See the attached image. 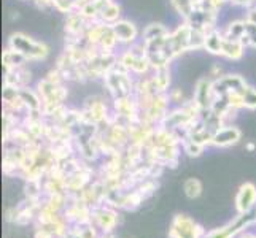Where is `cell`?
<instances>
[{"label": "cell", "instance_id": "7a4b0ae2", "mask_svg": "<svg viewBox=\"0 0 256 238\" xmlns=\"http://www.w3.org/2000/svg\"><path fill=\"white\" fill-rule=\"evenodd\" d=\"M207 232L204 231V227L199 226L190 216L176 215L170 223L167 238H204Z\"/></svg>", "mask_w": 256, "mask_h": 238}, {"label": "cell", "instance_id": "ba28073f", "mask_svg": "<svg viewBox=\"0 0 256 238\" xmlns=\"http://www.w3.org/2000/svg\"><path fill=\"white\" fill-rule=\"evenodd\" d=\"M16 216H18V207H12V208L5 210V221L6 223H13L14 224Z\"/></svg>", "mask_w": 256, "mask_h": 238}, {"label": "cell", "instance_id": "5b68a950", "mask_svg": "<svg viewBox=\"0 0 256 238\" xmlns=\"http://www.w3.org/2000/svg\"><path fill=\"white\" fill-rule=\"evenodd\" d=\"M240 140V130L236 129V127H223V129H218L214 138H212V143L216 145V146H231L236 145L237 142Z\"/></svg>", "mask_w": 256, "mask_h": 238}, {"label": "cell", "instance_id": "6da1fadb", "mask_svg": "<svg viewBox=\"0 0 256 238\" xmlns=\"http://www.w3.org/2000/svg\"><path fill=\"white\" fill-rule=\"evenodd\" d=\"M254 223H256V210L248 211V213H237V216L232 221L207 232L204 238H236Z\"/></svg>", "mask_w": 256, "mask_h": 238}, {"label": "cell", "instance_id": "3957f363", "mask_svg": "<svg viewBox=\"0 0 256 238\" xmlns=\"http://www.w3.org/2000/svg\"><path fill=\"white\" fill-rule=\"evenodd\" d=\"M118 210L107 202H102L92 208V224L100 234H112L118 226Z\"/></svg>", "mask_w": 256, "mask_h": 238}, {"label": "cell", "instance_id": "30bf717a", "mask_svg": "<svg viewBox=\"0 0 256 238\" xmlns=\"http://www.w3.org/2000/svg\"><path fill=\"white\" fill-rule=\"evenodd\" d=\"M254 238H256V237H254Z\"/></svg>", "mask_w": 256, "mask_h": 238}, {"label": "cell", "instance_id": "8992f818", "mask_svg": "<svg viewBox=\"0 0 256 238\" xmlns=\"http://www.w3.org/2000/svg\"><path fill=\"white\" fill-rule=\"evenodd\" d=\"M183 192H184V196L191 200L198 199L202 194V183L198 178H188L183 183Z\"/></svg>", "mask_w": 256, "mask_h": 238}, {"label": "cell", "instance_id": "9c48e42d", "mask_svg": "<svg viewBox=\"0 0 256 238\" xmlns=\"http://www.w3.org/2000/svg\"><path fill=\"white\" fill-rule=\"evenodd\" d=\"M246 149H248V151H254V145L248 143V145H246Z\"/></svg>", "mask_w": 256, "mask_h": 238}, {"label": "cell", "instance_id": "52a82bcc", "mask_svg": "<svg viewBox=\"0 0 256 238\" xmlns=\"http://www.w3.org/2000/svg\"><path fill=\"white\" fill-rule=\"evenodd\" d=\"M202 151H204V146L196 143V142H192V140H184V153H186L188 156L191 157H198L202 154Z\"/></svg>", "mask_w": 256, "mask_h": 238}, {"label": "cell", "instance_id": "277c9868", "mask_svg": "<svg viewBox=\"0 0 256 238\" xmlns=\"http://www.w3.org/2000/svg\"><path fill=\"white\" fill-rule=\"evenodd\" d=\"M236 211L237 213H248L256 210V186L253 183H244L236 196Z\"/></svg>", "mask_w": 256, "mask_h": 238}]
</instances>
